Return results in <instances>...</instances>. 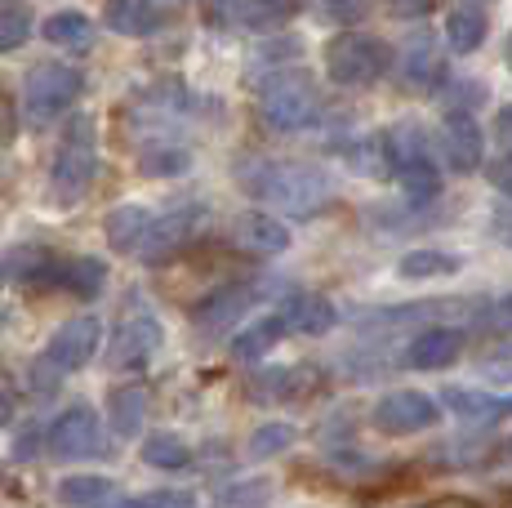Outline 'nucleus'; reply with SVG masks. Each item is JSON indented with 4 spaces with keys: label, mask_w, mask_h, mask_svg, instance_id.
Returning a JSON list of instances; mask_svg holds the SVG:
<instances>
[{
    "label": "nucleus",
    "mask_w": 512,
    "mask_h": 508,
    "mask_svg": "<svg viewBox=\"0 0 512 508\" xmlns=\"http://www.w3.org/2000/svg\"><path fill=\"white\" fill-rule=\"evenodd\" d=\"M490 36V18L481 5H455L446 14V45L455 54H477Z\"/></svg>",
    "instance_id": "nucleus-24"
},
{
    "label": "nucleus",
    "mask_w": 512,
    "mask_h": 508,
    "mask_svg": "<svg viewBox=\"0 0 512 508\" xmlns=\"http://www.w3.org/2000/svg\"><path fill=\"white\" fill-rule=\"evenodd\" d=\"M495 139L508 143V152H512V103L499 107V116H495Z\"/></svg>",
    "instance_id": "nucleus-40"
},
{
    "label": "nucleus",
    "mask_w": 512,
    "mask_h": 508,
    "mask_svg": "<svg viewBox=\"0 0 512 508\" xmlns=\"http://www.w3.org/2000/svg\"><path fill=\"white\" fill-rule=\"evenodd\" d=\"M321 18H334V23H357V18H366V5H330V9H321Z\"/></svg>",
    "instance_id": "nucleus-38"
},
{
    "label": "nucleus",
    "mask_w": 512,
    "mask_h": 508,
    "mask_svg": "<svg viewBox=\"0 0 512 508\" xmlns=\"http://www.w3.org/2000/svg\"><path fill=\"white\" fill-rule=\"evenodd\" d=\"M143 415H147L143 388H116V393L107 397V419H112V433L116 437H139Z\"/></svg>",
    "instance_id": "nucleus-29"
},
{
    "label": "nucleus",
    "mask_w": 512,
    "mask_h": 508,
    "mask_svg": "<svg viewBox=\"0 0 512 508\" xmlns=\"http://www.w3.org/2000/svg\"><path fill=\"white\" fill-rule=\"evenodd\" d=\"M0 321H5V312H0Z\"/></svg>",
    "instance_id": "nucleus-50"
},
{
    "label": "nucleus",
    "mask_w": 512,
    "mask_h": 508,
    "mask_svg": "<svg viewBox=\"0 0 512 508\" xmlns=\"http://www.w3.org/2000/svg\"><path fill=\"white\" fill-rule=\"evenodd\" d=\"M32 27H36L32 5H0V54H9V50H18V45H27Z\"/></svg>",
    "instance_id": "nucleus-34"
},
{
    "label": "nucleus",
    "mask_w": 512,
    "mask_h": 508,
    "mask_svg": "<svg viewBox=\"0 0 512 508\" xmlns=\"http://www.w3.org/2000/svg\"><path fill=\"white\" fill-rule=\"evenodd\" d=\"M161 344H165V326L156 317V308L147 304V295H130L121 304V321L112 330V344H107V366L143 370L147 361L161 353Z\"/></svg>",
    "instance_id": "nucleus-6"
},
{
    "label": "nucleus",
    "mask_w": 512,
    "mask_h": 508,
    "mask_svg": "<svg viewBox=\"0 0 512 508\" xmlns=\"http://www.w3.org/2000/svg\"><path fill=\"white\" fill-rule=\"evenodd\" d=\"M437 402H432L428 393H415V388H397V393H383L379 402L370 410V424L379 428V433H419V428H432L437 424Z\"/></svg>",
    "instance_id": "nucleus-11"
},
{
    "label": "nucleus",
    "mask_w": 512,
    "mask_h": 508,
    "mask_svg": "<svg viewBox=\"0 0 512 508\" xmlns=\"http://www.w3.org/2000/svg\"><path fill=\"white\" fill-rule=\"evenodd\" d=\"M486 459H490V464H512V437H504V442L490 446Z\"/></svg>",
    "instance_id": "nucleus-42"
},
{
    "label": "nucleus",
    "mask_w": 512,
    "mask_h": 508,
    "mask_svg": "<svg viewBox=\"0 0 512 508\" xmlns=\"http://www.w3.org/2000/svg\"><path fill=\"white\" fill-rule=\"evenodd\" d=\"M232 241L241 246L245 254H259V259H272V254H285L290 250V228H285V219L268 210H250L236 219L232 228Z\"/></svg>",
    "instance_id": "nucleus-16"
},
{
    "label": "nucleus",
    "mask_w": 512,
    "mask_h": 508,
    "mask_svg": "<svg viewBox=\"0 0 512 508\" xmlns=\"http://www.w3.org/2000/svg\"><path fill=\"white\" fill-rule=\"evenodd\" d=\"M321 375L312 366H285V370H263L250 379L254 402H299V397L317 393Z\"/></svg>",
    "instance_id": "nucleus-19"
},
{
    "label": "nucleus",
    "mask_w": 512,
    "mask_h": 508,
    "mask_svg": "<svg viewBox=\"0 0 512 508\" xmlns=\"http://www.w3.org/2000/svg\"><path fill=\"white\" fill-rule=\"evenodd\" d=\"M98 344H103V321L98 317H72L54 330V339L45 344L41 361H36V393H45L49 384H58L63 375H76L98 357Z\"/></svg>",
    "instance_id": "nucleus-5"
},
{
    "label": "nucleus",
    "mask_w": 512,
    "mask_h": 508,
    "mask_svg": "<svg viewBox=\"0 0 512 508\" xmlns=\"http://www.w3.org/2000/svg\"><path fill=\"white\" fill-rule=\"evenodd\" d=\"M495 321H499V326H504L508 335H512V295H504V299L495 304Z\"/></svg>",
    "instance_id": "nucleus-44"
},
{
    "label": "nucleus",
    "mask_w": 512,
    "mask_h": 508,
    "mask_svg": "<svg viewBox=\"0 0 512 508\" xmlns=\"http://www.w3.org/2000/svg\"><path fill=\"white\" fill-rule=\"evenodd\" d=\"M174 9L170 5H156V0H112L103 9V23L112 27L116 36H130V41H147L156 36L161 27H170Z\"/></svg>",
    "instance_id": "nucleus-14"
},
{
    "label": "nucleus",
    "mask_w": 512,
    "mask_h": 508,
    "mask_svg": "<svg viewBox=\"0 0 512 508\" xmlns=\"http://www.w3.org/2000/svg\"><path fill=\"white\" fill-rule=\"evenodd\" d=\"M14 130H18V112H14V103L0 99V143L14 139Z\"/></svg>",
    "instance_id": "nucleus-39"
},
{
    "label": "nucleus",
    "mask_w": 512,
    "mask_h": 508,
    "mask_svg": "<svg viewBox=\"0 0 512 508\" xmlns=\"http://www.w3.org/2000/svg\"><path fill=\"white\" fill-rule=\"evenodd\" d=\"M205 223H210V210H205L201 201L174 205V210H165L161 219H152V232H147L139 259L152 263V268H156V263H165V259H174V254H183L196 237H201Z\"/></svg>",
    "instance_id": "nucleus-9"
},
{
    "label": "nucleus",
    "mask_w": 512,
    "mask_h": 508,
    "mask_svg": "<svg viewBox=\"0 0 512 508\" xmlns=\"http://www.w3.org/2000/svg\"><path fill=\"white\" fill-rule=\"evenodd\" d=\"M9 415H14V402H9V393H5V388H0V428L9 424Z\"/></svg>",
    "instance_id": "nucleus-45"
},
{
    "label": "nucleus",
    "mask_w": 512,
    "mask_h": 508,
    "mask_svg": "<svg viewBox=\"0 0 512 508\" xmlns=\"http://www.w3.org/2000/svg\"><path fill=\"white\" fill-rule=\"evenodd\" d=\"M236 174H241V188L254 201L268 205V214L281 210V214H294V219H312V214H321L334 201V179L312 161L254 156Z\"/></svg>",
    "instance_id": "nucleus-1"
},
{
    "label": "nucleus",
    "mask_w": 512,
    "mask_h": 508,
    "mask_svg": "<svg viewBox=\"0 0 512 508\" xmlns=\"http://www.w3.org/2000/svg\"><path fill=\"white\" fill-rule=\"evenodd\" d=\"M41 36L54 45V50L85 54V50H94L98 27H94L90 14H81V9H54V14L41 23Z\"/></svg>",
    "instance_id": "nucleus-21"
},
{
    "label": "nucleus",
    "mask_w": 512,
    "mask_h": 508,
    "mask_svg": "<svg viewBox=\"0 0 512 508\" xmlns=\"http://www.w3.org/2000/svg\"><path fill=\"white\" fill-rule=\"evenodd\" d=\"M0 281H5V263H0Z\"/></svg>",
    "instance_id": "nucleus-48"
},
{
    "label": "nucleus",
    "mask_w": 512,
    "mask_h": 508,
    "mask_svg": "<svg viewBox=\"0 0 512 508\" xmlns=\"http://www.w3.org/2000/svg\"><path fill=\"white\" fill-rule=\"evenodd\" d=\"M383 165L392 170V179L406 188L410 201H432L441 192V170L428 152L419 125H397V130L383 139Z\"/></svg>",
    "instance_id": "nucleus-7"
},
{
    "label": "nucleus",
    "mask_w": 512,
    "mask_h": 508,
    "mask_svg": "<svg viewBox=\"0 0 512 508\" xmlns=\"http://www.w3.org/2000/svg\"><path fill=\"white\" fill-rule=\"evenodd\" d=\"M281 335H285V321L277 317V312H268V317L250 321L245 330H236V335H232V357H236V361H259V357H268L272 348L281 344Z\"/></svg>",
    "instance_id": "nucleus-25"
},
{
    "label": "nucleus",
    "mask_w": 512,
    "mask_h": 508,
    "mask_svg": "<svg viewBox=\"0 0 512 508\" xmlns=\"http://www.w3.org/2000/svg\"><path fill=\"white\" fill-rule=\"evenodd\" d=\"M152 219L156 214L147 210V205H116V210L107 214V223H103L107 246L121 250V254H139L147 232H152Z\"/></svg>",
    "instance_id": "nucleus-23"
},
{
    "label": "nucleus",
    "mask_w": 512,
    "mask_h": 508,
    "mask_svg": "<svg viewBox=\"0 0 512 508\" xmlns=\"http://www.w3.org/2000/svg\"><path fill=\"white\" fill-rule=\"evenodd\" d=\"M107 495H112V477L103 473H76L58 482V504L67 508H98Z\"/></svg>",
    "instance_id": "nucleus-30"
},
{
    "label": "nucleus",
    "mask_w": 512,
    "mask_h": 508,
    "mask_svg": "<svg viewBox=\"0 0 512 508\" xmlns=\"http://www.w3.org/2000/svg\"><path fill=\"white\" fill-rule=\"evenodd\" d=\"M464 353V335L455 326H428L406 344V366L410 370H446L450 361Z\"/></svg>",
    "instance_id": "nucleus-18"
},
{
    "label": "nucleus",
    "mask_w": 512,
    "mask_h": 508,
    "mask_svg": "<svg viewBox=\"0 0 512 508\" xmlns=\"http://www.w3.org/2000/svg\"><path fill=\"white\" fill-rule=\"evenodd\" d=\"M85 94V72L72 63H36L23 81V121L27 125H54L58 116H67L76 107V99Z\"/></svg>",
    "instance_id": "nucleus-4"
},
{
    "label": "nucleus",
    "mask_w": 512,
    "mask_h": 508,
    "mask_svg": "<svg viewBox=\"0 0 512 508\" xmlns=\"http://www.w3.org/2000/svg\"><path fill=\"white\" fill-rule=\"evenodd\" d=\"M299 14L294 5H277V0H223V5H214L210 23L214 27H232V32H272V27L290 23V18Z\"/></svg>",
    "instance_id": "nucleus-13"
},
{
    "label": "nucleus",
    "mask_w": 512,
    "mask_h": 508,
    "mask_svg": "<svg viewBox=\"0 0 512 508\" xmlns=\"http://www.w3.org/2000/svg\"><path fill=\"white\" fill-rule=\"evenodd\" d=\"M67 290L72 299H98L107 286V263L94 259V254H72V259H58L54 268V281L49 290Z\"/></svg>",
    "instance_id": "nucleus-20"
},
{
    "label": "nucleus",
    "mask_w": 512,
    "mask_h": 508,
    "mask_svg": "<svg viewBox=\"0 0 512 508\" xmlns=\"http://www.w3.org/2000/svg\"><path fill=\"white\" fill-rule=\"evenodd\" d=\"M490 183H495L504 197H512V152H504L495 165H490Z\"/></svg>",
    "instance_id": "nucleus-37"
},
{
    "label": "nucleus",
    "mask_w": 512,
    "mask_h": 508,
    "mask_svg": "<svg viewBox=\"0 0 512 508\" xmlns=\"http://www.w3.org/2000/svg\"><path fill=\"white\" fill-rule=\"evenodd\" d=\"M441 72H446V63H441L437 36L432 32L410 36L406 50H401V81L415 85V90H432V85L441 81Z\"/></svg>",
    "instance_id": "nucleus-22"
},
{
    "label": "nucleus",
    "mask_w": 512,
    "mask_h": 508,
    "mask_svg": "<svg viewBox=\"0 0 512 508\" xmlns=\"http://www.w3.org/2000/svg\"><path fill=\"white\" fill-rule=\"evenodd\" d=\"M63 254L45 250V246H18L9 254L5 268L18 277V286H36V290H49V281H54V268Z\"/></svg>",
    "instance_id": "nucleus-26"
},
{
    "label": "nucleus",
    "mask_w": 512,
    "mask_h": 508,
    "mask_svg": "<svg viewBox=\"0 0 512 508\" xmlns=\"http://www.w3.org/2000/svg\"><path fill=\"white\" fill-rule=\"evenodd\" d=\"M481 375L486 379H495V384H512V361H486V366H481Z\"/></svg>",
    "instance_id": "nucleus-41"
},
{
    "label": "nucleus",
    "mask_w": 512,
    "mask_h": 508,
    "mask_svg": "<svg viewBox=\"0 0 512 508\" xmlns=\"http://www.w3.org/2000/svg\"><path fill=\"white\" fill-rule=\"evenodd\" d=\"M143 464L161 468V473H183V468H192V446L174 433H156L143 442Z\"/></svg>",
    "instance_id": "nucleus-31"
},
{
    "label": "nucleus",
    "mask_w": 512,
    "mask_h": 508,
    "mask_svg": "<svg viewBox=\"0 0 512 508\" xmlns=\"http://www.w3.org/2000/svg\"><path fill=\"white\" fill-rule=\"evenodd\" d=\"M294 437H299V428L285 424V419H272V424H259L250 433V459H272L281 451H290Z\"/></svg>",
    "instance_id": "nucleus-33"
},
{
    "label": "nucleus",
    "mask_w": 512,
    "mask_h": 508,
    "mask_svg": "<svg viewBox=\"0 0 512 508\" xmlns=\"http://www.w3.org/2000/svg\"><path fill=\"white\" fill-rule=\"evenodd\" d=\"M98 179V125L94 116H72L63 130V143L54 152V165H49V201L58 210H76L85 197H90Z\"/></svg>",
    "instance_id": "nucleus-2"
},
{
    "label": "nucleus",
    "mask_w": 512,
    "mask_h": 508,
    "mask_svg": "<svg viewBox=\"0 0 512 508\" xmlns=\"http://www.w3.org/2000/svg\"><path fill=\"white\" fill-rule=\"evenodd\" d=\"M459 268H464V263H459L455 254H446V250H410L406 259H401V277H410V281L455 277Z\"/></svg>",
    "instance_id": "nucleus-32"
},
{
    "label": "nucleus",
    "mask_w": 512,
    "mask_h": 508,
    "mask_svg": "<svg viewBox=\"0 0 512 508\" xmlns=\"http://www.w3.org/2000/svg\"><path fill=\"white\" fill-rule=\"evenodd\" d=\"M326 72L334 85H343V90H366L374 85L383 72H388V45L379 41V36H366V32H339L326 41Z\"/></svg>",
    "instance_id": "nucleus-8"
},
{
    "label": "nucleus",
    "mask_w": 512,
    "mask_h": 508,
    "mask_svg": "<svg viewBox=\"0 0 512 508\" xmlns=\"http://www.w3.org/2000/svg\"><path fill=\"white\" fill-rule=\"evenodd\" d=\"M259 116L281 134L312 130L321 121V90L299 67H277L259 90Z\"/></svg>",
    "instance_id": "nucleus-3"
},
{
    "label": "nucleus",
    "mask_w": 512,
    "mask_h": 508,
    "mask_svg": "<svg viewBox=\"0 0 512 508\" xmlns=\"http://www.w3.org/2000/svg\"><path fill=\"white\" fill-rule=\"evenodd\" d=\"M187 148L183 143H152V148H139V165H143V174H179V170H187Z\"/></svg>",
    "instance_id": "nucleus-35"
},
{
    "label": "nucleus",
    "mask_w": 512,
    "mask_h": 508,
    "mask_svg": "<svg viewBox=\"0 0 512 508\" xmlns=\"http://www.w3.org/2000/svg\"><path fill=\"white\" fill-rule=\"evenodd\" d=\"M504 58H508V72H512V36H508V50H504Z\"/></svg>",
    "instance_id": "nucleus-46"
},
{
    "label": "nucleus",
    "mask_w": 512,
    "mask_h": 508,
    "mask_svg": "<svg viewBox=\"0 0 512 508\" xmlns=\"http://www.w3.org/2000/svg\"><path fill=\"white\" fill-rule=\"evenodd\" d=\"M441 152H446L450 170H459V174H472L481 165L486 143H481L472 112H446V121H441Z\"/></svg>",
    "instance_id": "nucleus-17"
},
{
    "label": "nucleus",
    "mask_w": 512,
    "mask_h": 508,
    "mask_svg": "<svg viewBox=\"0 0 512 508\" xmlns=\"http://www.w3.org/2000/svg\"><path fill=\"white\" fill-rule=\"evenodd\" d=\"M263 299V286H250V281H236V286H219L214 295H205L201 304L192 308V330L205 339L223 335L232 321H241L245 312Z\"/></svg>",
    "instance_id": "nucleus-12"
},
{
    "label": "nucleus",
    "mask_w": 512,
    "mask_h": 508,
    "mask_svg": "<svg viewBox=\"0 0 512 508\" xmlns=\"http://www.w3.org/2000/svg\"><path fill=\"white\" fill-rule=\"evenodd\" d=\"M277 482L272 477H241L214 491V508H272Z\"/></svg>",
    "instance_id": "nucleus-28"
},
{
    "label": "nucleus",
    "mask_w": 512,
    "mask_h": 508,
    "mask_svg": "<svg viewBox=\"0 0 512 508\" xmlns=\"http://www.w3.org/2000/svg\"><path fill=\"white\" fill-rule=\"evenodd\" d=\"M130 508H196V500L187 491H152L139 495V500H125Z\"/></svg>",
    "instance_id": "nucleus-36"
},
{
    "label": "nucleus",
    "mask_w": 512,
    "mask_h": 508,
    "mask_svg": "<svg viewBox=\"0 0 512 508\" xmlns=\"http://www.w3.org/2000/svg\"><path fill=\"white\" fill-rule=\"evenodd\" d=\"M504 508H512V491H508V495H504Z\"/></svg>",
    "instance_id": "nucleus-47"
},
{
    "label": "nucleus",
    "mask_w": 512,
    "mask_h": 508,
    "mask_svg": "<svg viewBox=\"0 0 512 508\" xmlns=\"http://www.w3.org/2000/svg\"><path fill=\"white\" fill-rule=\"evenodd\" d=\"M415 508H477V504L459 500V495H441V500H428V504H415Z\"/></svg>",
    "instance_id": "nucleus-43"
},
{
    "label": "nucleus",
    "mask_w": 512,
    "mask_h": 508,
    "mask_svg": "<svg viewBox=\"0 0 512 508\" xmlns=\"http://www.w3.org/2000/svg\"><path fill=\"white\" fill-rule=\"evenodd\" d=\"M277 317L285 321V335H330L334 321H339V312H334V304L326 295H317V290H294L290 299L277 308Z\"/></svg>",
    "instance_id": "nucleus-15"
},
{
    "label": "nucleus",
    "mask_w": 512,
    "mask_h": 508,
    "mask_svg": "<svg viewBox=\"0 0 512 508\" xmlns=\"http://www.w3.org/2000/svg\"><path fill=\"white\" fill-rule=\"evenodd\" d=\"M45 451L54 459H90L103 455V419L90 406H67L54 424L45 428Z\"/></svg>",
    "instance_id": "nucleus-10"
},
{
    "label": "nucleus",
    "mask_w": 512,
    "mask_h": 508,
    "mask_svg": "<svg viewBox=\"0 0 512 508\" xmlns=\"http://www.w3.org/2000/svg\"><path fill=\"white\" fill-rule=\"evenodd\" d=\"M441 397H446V406L455 410V415L472 419V424L512 415V402H504V397H495V393H481V388H446Z\"/></svg>",
    "instance_id": "nucleus-27"
},
{
    "label": "nucleus",
    "mask_w": 512,
    "mask_h": 508,
    "mask_svg": "<svg viewBox=\"0 0 512 508\" xmlns=\"http://www.w3.org/2000/svg\"><path fill=\"white\" fill-rule=\"evenodd\" d=\"M116 508H130V504H116Z\"/></svg>",
    "instance_id": "nucleus-49"
}]
</instances>
